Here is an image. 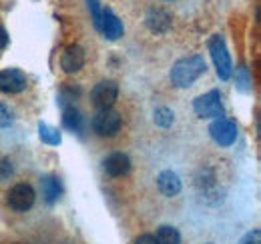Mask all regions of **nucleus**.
<instances>
[{
	"label": "nucleus",
	"instance_id": "4",
	"mask_svg": "<svg viewBox=\"0 0 261 244\" xmlns=\"http://www.w3.org/2000/svg\"><path fill=\"white\" fill-rule=\"evenodd\" d=\"M93 130L98 136H115L121 130V116L113 108L98 110L93 116Z\"/></svg>",
	"mask_w": 261,
	"mask_h": 244
},
{
	"label": "nucleus",
	"instance_id": "10",
	"mask_svg": "<svg viewBox=\"0 0 261 244\" xmlns=\"http://www.w3.org/2000/svg\"><path fill=\"white\" fill-rule=\"evenodd\" d=\"M85 66V50L79 44L66 46L63 56H61V68L66 74H76Z\"/></svg>",
	"mask_w": 261,
	"mask_h": 244
},
{
	"label": "nucleus",
	"instance_id": "11",
	"mask_svg": "<svg viewBox=\"0 0 261 244\" xmlns=\"http://www.w3.org/2000/svg\"><path fill=\"white\" fill-rule=\"evenodd\" d=\"M102 168H105V172H107L109 176L119 178V176H125V174L130 170V160H129V156H127V154L113 152L105 158Z\"/></svg>",
	"mask_w": 261,
	"mask_h": 244
},
{
	"label": "nucleus",
	"instance_id": "9",
	"mask_svg": "<svg viewBox=\"0 0 261 244\" xmlns=\"http://www.w3.org/2000/svg\"><path fill=\"white\" fill-rule=\"evenodd\" d=\"M145 24H147L149 30L155 32V34H165L171 28L173 18L163 8H149L147 14H145Z\"/></svg>",
	"mask_w": 261,
	"mask_h": 244
},
{
	"label": "nucleus",
	"instance_id": "3",
	"mask_svg": "<svg viewBox=\"0 0 261 244\" xmlns=\"http://www.w3.org/2000/svg\"><path fill=\"white\" fill-rule=\"evenodd\" d=\"M209 52H211V58L215 62L217 76H219L221 80H229V76H231V72H233V66H231V56H229L223 36L215 34V36L209 38Z\"/></svg>",
	"mask_w": 261,
	"mask_h": 244
},
{
	"label": "nucleus",
	"instance_id": "8",
	"mask_svg": "<svg viewBox=\"0 0 261 244\" xmlns=\"http://www.w3.org/2000/svg\"><path fill=\"white\" fill-rule=\"evenodd\" d=\"M27 88V76L18 68H6L0 72V92L16 94Z\"/></svg>",
	"mask_w": 261,
	"mask_h": 244
},
{
	"label": "nucleus",
	"instance_id": "6",
	"mask_svg": "<svg viewBox=\"0 0 261 244\" xmlns=\"http://www.w3.org/2000/svg\"><path fill=\"white\" fill-rule=\"evenodd\" d=\"M117 96H119V86H117V82H113V80H102V82H98L97 86L93 88V92H91V100H93L95 108H98V110L111 108V106L115 104Z\"/></svg>",
	"mask_w": 261,
	"mask_h": 244
},
{
	"label": "nucleus",
	"instance_id": "5",
	"mask_svg": "<svg viewBox=\"0 0 261 244\" xmlns=\"http://www.w3.org/2000/svg\"><path fill=\"white\" fill-rule=\"evenodd\" d=\"M8 204L10 208H14L16 212H27L31 210L34 204V190L31 184H16L10 188L8 192Z\"/></svg>",
	"mask_w": 261,
	"mask_h": 244
},
{
	"label": "nucleus",
	"instance_id": "23",
	"mask_svg": "<svg viewBox=\"0 0 261 244\" xmlns=\"http://www.w3.org/2000/svg\"><path fill=\"white\" fill-rule=\"evenodd\" d=\"M237 74H239V82H241V84H239V88H241V90H247V88H249V78H247L245 68H239V72H237Z\"/></svg>",
	"mask_w": 261,
	"mask_h": 244
},
{
	"label": "nucleus",
	"instance_id": "7",
	"mask_svg": "<svg viewBox=\"0 0 261 244\" xmlns=\"http://www.w3.org/2000/svg\"><path fill=\"white\" fill-rule=\"evenodd\" d=\"M209 134L219 146H231L237 138V126L229 118H215L209 126Z\"/></svg>",
	"mask_w": 261,
	"mask_h": 244
},
{
	"label": "nucleus",
	"instance_id": "20",
	"mask_svg": "<svg viewBox=\"0 0 261 244\" xmlns=\"http://www.w3.org/2000/svg\"><path fill=\"white\" fill-rule=\"evenodd\" d=\"M12 172H14V166H12L10 158H0V180L10 178Z\"/></svg>",
	"mask_w": 261,
	"mask_h": 244
},
{
	"label": "nucleus",
	"instance_id": "13",
	"mask_svg": "<svg viewBox=\"0 0 261 244\" xmlns=\"http://www.w3.org/2000/svg\"><path fill=\"white\" fill-rule=\"evenodd\" d=\"M157 188L165 196H177L181 192V178L173 170H163L157 176Z\"/></svg>",
	"mask_w": 261,
	"mask_h": 244
},
{
	"label": "nucleus",
	"instance_id": "1",
	"mask_svg": "<svg viewBox=\"0 0 261 244\" xmlns=\"http://www.w3.org/2000/svg\"><path fill=\"white\" fill-rule=\"evenodd\" d=\"M205 72V60L203 56L193 54L187 58H181L173 64L171 68V84L177 88H187L195 82L197 78Z\"/></svg>",
	"mask_w": 261,
	"mask_h": 244
},
{
	"label": "nucleus",
	"instance_id": "16",
	"mask_svg": "<svg viewBox=\"0 0 261 244\" xmlns=\"http://www.w3.org/2000/svg\"><path fill=\"white\" fill-rule=\"evenodd\" d=\"M157 242L159 244H181V234L173 226H161L157 232Z\"/></svg>",
	"mask_w": 261,
	"mask_h": 244
},
{
	"label": "nucleus",
	"instance_id": "15",
	"mask_svg": "<svg viewBox=\"0 0 261 244\" xmlns=\"http://www.w3.org/2000/svg\"><path fill=\"white\" fill-rule=\"evenodd\" d=\"M63 124H65V128H68V130L79 132L83 128V116H81V112L74 106L65 108V112H63Z\"/></svg>",
	"mask_w": 261,
	"mask_h": 244
},
{
	"label": "nucleus",
	"instance_id": "21",
	"mask_svg": "<svg viewBox=\"0 0 261 244\" xmlns=\"http://www.w3.org/2000/svg\"><path fill=\"white\" fill-rule=\"evenodd\" d=\"M10 124H12V112L4 104H0V128H6Z\"/></svg>",
	"mask_w": 261,
	"mask_h": 244
},
{
	"label": "nucleus",
	"instance_id": "14",
	"mask_svg": "<svg viewBox=\"0 0 261 244\" xmlns=\"http://www.w3.org/2000/svg\"><path fill=\"white\" fill-rule=\"evenodd\" d=\"M40 184H42L44 200H46L48 204L57 202L59 196H61V182H59V178H57V176H44V178L40 180Z\"/></svg>",
	"mask_w": 261,
	"mask_h": 244
},
{
	"label": "nucleus",
	"instance_id": "19",
	"mask_svg": "<svg viewBox=\"0 0 261 244\" xmlns=\"http://www.w3.org/2000/svg\"><path fill=\"white\" fill-rule=\"evenodd\" d=\"M89 2V10L93 14V22H95V28L100 30V18H102V10L98 6V0H87Z\"/></svg>",
	"mask_w": 261,
	"mask_h": 244
},
{
	"label": "nucleus",
	"instance_id": "17",
	"mask_svg": "<svg viewBox=\"0 0 261 244\" xmlns=\"http://www.w3.org/2000/svg\"><path fill=\"white\" fill-rule=\"evenodd\" d=\"M38 134H40V140L46 142V144H53V146L61 144V132L57 128H50V126H46V124L40 122L38 124Z\"/></svg>",
	"mask_w": 261,
	"mask_h": 244
},
{
	"label": "nucleus",
	"instance_id": "18",
	"mask_svg": "<svg viewBox=\"0 0 261 244\" xmlns=\"http://www.w3.org/2000/svg\"><path fill=\"white\" fill-rule=\"evenodd\" d=\"M153 120H155V124H159V126H163V128H169V126L173 124V120H175L173 110H169V108H165V106L157 108L155 114H153Z\"/></svg>",
	"mask_w": 261,
	"mask_h": 244
},
{
	"label": "nucleus",
	"instance_id": "24",
	"mask_svg": "<svg viewBox=\"0 0 261 244\" xmlns=\"http://www.w3.org/2000/svg\"><path fill=\"white\" fill-rule=\"evenodd\" d=\"M135 244H159V242H157V238H155L153 234H143V236L137 238Z\"/></svg>",
	"mask_w": 261,
	"mask_h": 244
},
{
	"label": "nucleus",
	"instance_id": "22",
	"mask_svg": "<svg viewBox=\"0 0 261 244\" xmlns=\"http://www.w3.org/2000/svg\"><path fill=\"white\" fill-rule=\"evenodd\" d=\"M239 244H261V232H259V230L247 232V234L241 238V242H239Z\"/></svg>",
	"mask_w": 261,
	"mask_h": 244
},
{
	"label": "nucleus",
	"instance_id": "25",
	"mask_svg": "<svg viewBox=\"0 0 261 244\" xmlns=\"http://www.w3.org/2000/svg\"><path fill=\"white\" fill-rule=\"evenodd\" d=\"M6 44H8V34H6V30L0 26V50H2Z\"/></svg>",
	"mask_w": 261,
	"mask_h": 244
},
{
	"label": "nucleus",
	"instance_id": "12",
	"mask_svg": "<svg viewBox=\"0 0 261 244\" xmlns=\"http://www.w3.org/2000/svg\"><path fill=\"white\" fill-rule=\"evenodd\" d=\"M100 32H102L109 40H117V38L123 36V22L119 20V16H117L111 8H105V10H102Z\"/></svg>",
	"mask_w": 261,
	"mask_h": 244
},
{
	"label": "nucleus",
	"instance_id": "2",
	"mask_svg": "<svg viewBox=\"0 0 261 244\" xmlns=\"http://www.w3.org/2000/svg\"><path fill=\"white\" fill-rule=\"evenodd\" d=\"M193 110H195V114L199 118H223L225 116V108H223L219 90H211L195 98Z\"/></svg>",
	"mask_w": 261,
	"mask_h": 244
}]
</instances>
